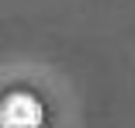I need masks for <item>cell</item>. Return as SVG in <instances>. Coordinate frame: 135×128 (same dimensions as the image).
Instances as JSON below:
<instances>
[{
	"label": "cell",
	"instance_id": "cell-1",
	"mask_svg": "<svg viewBox=\"0 0 135 128\" xmlns=\"http://www.w3.org/2000/svg\"><path fill=\"white\" fill-rule=\"evenodd\" d=\"M45 104L31 90H11L0 97V128H42Z\"/></svg>",
	"mask_w": 135,
	"mask_h": 128
}]
</instances>
